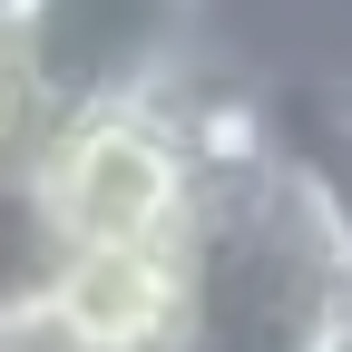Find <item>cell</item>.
<instances>
[{
	"mask_svg": "<svg viewBox=\"0 0 352 352\" xmlns=\"http://www.w3.org/2000/svg\"><path fill=\"white\" fill-rule=\"evenodd\" d=\"M20 176L59 245H176L196 206V138L176 108H59L30 118Z\"/></svg>",
	"mask_w": 352,
	"mask_h": 352,
	"instance_id": "6da1fadb",
	"label": "cell"
},
{
	"mask_svg": "<svg viewBox=\"0 0 352 352\" xmlns=\"http://www.w3.org/2000/svg\"><path fill=\"white\" fill-rule=\"evenodd\" d=\"M30 118L59 108H176L206 78V0H20L0 20Z\"/></svg>",
	"mask_w": 352,
	"mask_h": 352,
	"instance_id": "7a4b0ae2",
	"label": "cell"
},
{
	"mask_svg": "<svg viewBox=\"0 0 352 352\" xmlns=\"http://www.w3.org/2000/svg\"><path fill=\"white\" fill-rule=\"evenodd\" d=\"M50 303L98 352H176V245H69Z\"/></svg>",
	"mask_w": 352,
	"mask_h": 352,
	"instance_id": "3957f363",
	"label": "cell"
},
{
	"mask_svg": "<svg viewBox=\"0 0 352 352\" xmlns=\"http://www.w3.org/2000/svg\"><path fill=\"white\" fill-rule=\"evenodd\" d=\"M274 138L352 264V88H274Z\"/></svg>",
	"mask_w": 352,
	"mask_h": 352,
	"instance_id": "277c9868",
	"label": "cell"
},
{
	"mask_svg": "<svg viewBox=\"0 0 352 352\" xmlns=\"http://www.w3.org/2000/svg\"><path fill=\"white\" fill-rule=\"evenodd\" d=\"M59 226H50V206H39V186L20 176V157H0V303H20V294H50L59 274Z\"/></svg>",
	"mask_w": 352,
	"mask_h": 352,
	"instance_id": "5b68a950",
	"label": "cell"
},
{
	"mask_svg": "<svg viewBox=\"0 0 352 352\" xmlns=\"http://www.w3.org/2000/svg\"><path fill=\"white\" fill-rule=\"evenodd\" d=\"M0 352H98L50 294H20V303H0Z\"/></svg>",
	"mask_w": 352,
	"mask_h": 352,
	"instance_id": "8992f818",
	"label": "cell"
},
{
	"mask_svg": "<svg viewBox=\"0 0 352 352\" xmlns=\"http://www.w3.org/2000/svg\"><path fill=\"white\" fill-rule=\"evenodd\" d=\"M20 138H30V88H20L10 50H0V157H20Z\"/></svg>",
	"mask_w": 352,
	"mask_h": 352,
	"instance_id": "52a82bcc",
	"label": "cell"
},
{
	"mask_svg": "<svg viewBox=\"0 0 352 352\" xmlns=\"http://www.w3.org/2000/svg\"><path fill=\"white\" fill-rule=\"evenodd\" d=\"M314 352H352V303H342V314H333V323L314 333Z\"/></svg>",
	"mask_w": 352,
	"mask_h": 352,
	"instance_id": "ba28073f",
	"label": "cell"
},
{
	"mask_svg": "<svg viewBox=\"0 0 352 352\" xmlns=\"http://www.w3.org/2000/svg\"><path fill=\"white\" fill-rule=\"evenodd\" d=\"M10 10H20V0H0V20H10Z\"/></svg>",
	"mask_w": 352,
	"mask_h": 352,
	"instance_id": "9c48e42d",
	"label": "cell"
}]
</instances>
